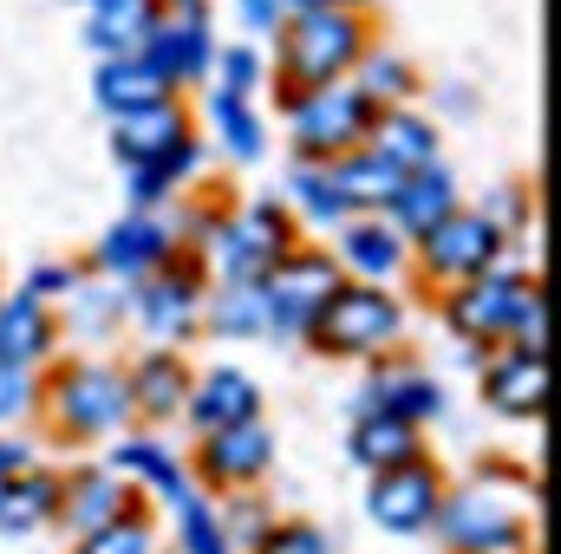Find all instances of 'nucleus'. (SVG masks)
Returning <instances> with one entry per match:
<instances>
[{
  "label": "nucleus",
  "mask_w": 561,
  "mask_h": 554,
  "mask_svg": "<svg viewBox=\"0 0 561 554\" xmlns=\"http://www.w3.org/2000/svg\"><path fill=\"white\" fill-rule=\"evenodd\" d=\"M379 39L373 13H340V7H294L275 33V59H268V85L275 99L294 92H320L353 79V66L366 59V46Z\"/></svg>",
  "instance_id": "nucleus-1"
},
{
  "label": "nucleus",
  "mask_w": 561,
  "mask_h": 554,
  "mask_svg": "<svg viewBox=\"0 0 561 554\" xmlns=\"http://www.w3.org/2000/svg\"><path fill=\"white\" fill-rule=\"evenodd\" d=\"M39 412L59 443H112L138 430L125 399V366L105 353H59L39 372Z\"/></svg>",
  "instance_id": "nucleus-2"
},
{
  "label": "nucleus",
  "mask_w": 561,
  "mask_h": 554,
  "mask_svg": "<svg viewBox=\"0 0 561 554\" xmlns=\"http://www.w3.org/2000/svg\"><path fill=\"white\" fill-rule=\"evenodd\" d=\"M529 483L516 470H477L470 483H444L437 542L444 554H529Z\"/></svg>",
  "instance_id": "nucleus-3"
},
{
  "label": "nucleus",
  "mask_w": 561,
  "mask_h": 554,
  "mask_svg": "<svg viewBox=\"0 0 561 554\" xmlns=\"http://www.w3.org/2000/svg\"><path fill=\"white\" fill-rule=\"evenodd\" d=\"M320 359H346V366H373L386 353L405 346V300L399 287H366V280H340L327 293V307L307 320L300 333Z\"/></svg>",
  "instance_id": "nucleus-4"
},
{
  "label": "nucleus",
  "mask_w": 561,
  "mask_h": 554,
  "mask_svg": "<svg viewBox=\"0 0 561 554\" xmlns=\"http://www.w3.org/2000/svg\"><path fill=\"white\" fill-rule=\"evenodd\" d=\"M307 235H300V222L287 216V203H280L275 189H255V196H236L229 203V216H222V235H216V249L203 255V268L209 280H222V287H255V280L275 268L287 249H300Z\"/></svg>",
  "instance_id": "nucleus-5"
},
{
  "label": "nucleus",
  "mask_w": 561,
  "mask_h": 554,
  "mask_svg": "<svg viewBox=\"0 0 561 554\" xmlns=\"http://www.w3.org/2000/svg\"><path fill=\"white\" fill-rule=\"evenodd\" d=\"M203 293H209V268L176 249L150 280L125 287V320H131V333L144 346L183 353L190 339H203Z\"/></svg>",
  "instance_id": "nucleus-6"
},
{
  "label": "nucleus",
  "mask_w": 561,
  "mask_h": 554,
  "mask_svg": "<svg viewBox=\"0 0 561 554\" xmlns=\"http://www.w3.org/2000/svg\"><path fill=\"white\" fill-rule=\"evenodd\" d=\"M536 268H523L516 255L510 262H496V268H483V275L457 280V287H444L437 293V313H444V333L463 346V353H496L503 339H510V320H516V300L536 287Z\"/></svg>",
  "instance_id": "nucleus-7"
},
{
  "label": "nucleus",
  "mask_w": 561,
  "mask_h": 554,
  "mask_svg": "<svg viewBox=\"0 0 561 554\" xmlns=\"http://www.w3.org/2000/svg\"><path fill=\"white\" fill-rule=\"evenodd\" d=\"M280 118H287V143H294V163H333L346 150L373 138V105L340 79V85H320V92H294V99H275Z\"/></svg>",
  "instance_id": "nucleus-8"
},
{
  "label": "nucleus",
  "mask_w": 561,
  "mask_h": 554,
  "mask_svg": "<svg viewBox=\"0 0 561 554\" xmlns=\"http://www.w3.org/2000/svg\"><path fill=\"white\" fill-rule=\"evenodd\" d=\"M510 235L477 209V203H463L457 216H444L437 229H424L419 242H412V275L424 280V287H457V280L483 275V268H496V262H510Z\"/></svg>",
  "instance_id": "nucleus-9"
},
{
  "label": "nucleus",
  "mask_w": 561,
  "mask_h": 554,
  "mask_svg": "<svg viewBox=\"0 0 561 554\" xmlns=\"http://www.w3.org/2000/svg\"><path fill=\"white\" fill-rule=\"evenodd\" d=\"M216 46H222V33L209 20V0H183V7H163L157 13V26L144 39V59L170 79L176 99H190V92H209Z\"/></svg>",
  "instance_id": "nucleus-10"
},
{
  "label": "nucleus",
  "mask_w": 561,
  "mask_h": 554,
  "mask_svg": "<svg viewBox=\"0 0 561 554\" xmlns=\"http://www.w3.org/2000/svg\"><path fill=\"white\" fill-rule=\"evenodd\" d=\"M340 280L346 275L333 268L327 242H300V249H287L275 268L255 280V287H262V307H268V339H300L307 320L327 307V293H333Z\"/></svg>",
  "instance_id": "nucleus-11"
},
{
  "label": "nucleus",
  "mask_w": 561,
  "mask_h": 554,
  "mask_svg": "<svg viewBox=\"0 0 561 554\" xmlns=\"http://www.w3.org/2000/svg\"><path fill=\"white\" fill-rule=\"evenodd\" d=\"M196 489L209 503H236V496H255V483L275 470V424L255 417V424H236V430H216V437H196Z\"/></svg>",
  "instance_id": "nucleus-12"
},
{
  "label": "nucleus",
  "mask_w": 561,
  "mask_h": 554,
  "mask_svg": "<svg viewBox=\"0 0 561 554\" xmlns=\"http://www.w3.org/2000/svg\"><path fill=\"white\" fill-rule=\"evenodd\" d=\"M170 255H176V229H170V216L125 209L112 229H99V242H92V255H85V275L112 280V287H138V280H150Z\"/></svg>",
  "instance_id": "nucleus-13"
},
{
  "label": "nucleus",
  "mask_w": 561,
  "mask_h": 554,
  "mask_svg": "<svg viewBox=\"0 0 561 554\" xmlns=\"http://www.w3.org/2000/svg\"><path fill=\"white\" fill-rule=\"evenodd\" d=\"M353 412H379V417L412 424V430H431L444 417V385H437V372L424 359H412L399 346V353H386V359L366 366V385H359V405Z\"/></svg>",
  "instance_id": "nucleus-14"
},
{
  "label": "nucleus",
  "mask_w": 561,
  "mask_h": 554,
  "mask_svg": "<svg viewBox=\"0 0 561 554\" xmlns=\"http://www.w3.org/2000/svg\"><path fill=\"white\" fill-rule=\"evenodd\" d=\"M437 509H444V470L431 457L405 463V470H386V476L366 483V516L386 535H431Z\"/></svg>",
  "instance_id": "nucleus-15"
},
{
  "label": "nucleus",
  "mask_w": 561,
  "mask_h": 554,
  "mask_svg": "<svg viewBox=\"0 0 561 554\" xmlns=\"http://www.w3.org/2000/svg\"><path fill=\"white\" fill-rule=\"evenodd\" d=\"M327 255L346 280H366V287H399L412 275V242L386 222V216H353L327 235Z\"/></svg>",
  "instance_id": "nucleus-16"
},
{
  "label": "nucleus",
  "mask_w": 561,
  "mask_h": 554,
  "mask_svg": "<svg viewBox=\"0 0 561 554\" xmlns=\"http://www.w3.org/2000/svg\"><path fill=\"white\" fill-rule=\"evenodd\" d=\"M477 392H483L490 412L510 417V424H542V412H549V359L496 346V353L477 359Z\"/></svg>",
  "instance_id": "nucleus-17"
},
{
  "label": "nucleus",
  "mask_w": 561,
  "mask_h": 554,
  "mask_svg": "<svg viewBox=\"0 0 561 554\" xmlns=\"http://www.w3.org/2000/svg\"><path fill=\"white\" fill-rule=\"evenodd\" d=\"M190 379L196 366L170 346H144L125 359V399H131V424L138 430H170L183 417V399H190Z\"/></svg>",
  "instance_id": "nucleus-18"
},
{
  "label": "nucleus",
  "mask_w": 561,
  "mask_h": 554,
  "mask_svg": "<svg viewBox=\"0 0 561 554\" xmlns=\"http://www.w3.org/2000/svg\"><path fill=\"white\" fill-rule=\"evenodd\" d=\"M105 470H112L131 496H157L163 509H170L183 489H196L190 470H183V457H176L157 430H125V437H112V443H105Z\"/></svg>",
  "instance_id": "nucleus-19"
},
{
  "label": "nucleus",
  "mask_w": 561,
  "mask_h": 554,
  "mask_svg": "<svg viewBox=\"0 0 561 554\" xmlns=\"http://www.w3.org/2000/svg\"><path fill=\"white\" fill-rule=\"evenodd\" d=\"M262 417V385L255 372L242 366H209L190 379V399H183V424L196 437H216V430H236V424H255Z\"/></svg>",
  "instance_id": "nucleus-20"
},
{
  "label": "nucleus",
  "mask_w": 561,
  "mask_h": 554,
  "mask_svg": "<svg viewBox=\"0 0 561 554\" xmlns=\"http://www.w3.org/2000/svg\"><path fill=\"white\" fill-rule=\"evenodd\" d=\"M131 503H144V496H131L105 463H85V470H66L59 476V509H53V529H66L72 542L79 535H92V529H105V522H118Z\"/></svg>",
  "instance_id": "nucleus-21"
},
{
  "label": "nucleus",
  "mask_w": 561,
  "mask_h": 554,
  "mask_svg": "<svg viewBox=\"0 0 561 554\" xmlns=\"http://www.w3.org/2000/svg\"><path fill=\"white\" fill-rule=\"evenodd\" d=\"M59 353H66L59 313L39 307V300L20 293V287H7V293H0V359H13V366H26V372H46Z\"/></svg>",
  "instance_id": "nucleus-22"
},
{
  "label": "nucleus",
  "mask_w": 561,
  "mask_h": 554,
  "mask_svg": "<svg viewBox=\"0 0 561 554\" xmlns=\"http://www.w3.org/2000/svg\"><path fill=\"white\" fill-rule=\"evenodd\" d=\"M196 138V112H190V99H170V105H150V112H131V118H112V157H118V170H138V163H157V157H170L176 143Z\"/></svg>",
  "instance_id": "nucleus-23"
},
{
  "label": "nucleus",
  "mask_w": 561,
  "mask_h": 554,
  "mask_svg": "<svg viewBox=\"0 0 561 554\" xmlns=\"http://www.w3.org/2000/svg\"><path fill=\"white\" fill-rule=\"evenodd\" d=\"M463 209V183H457V170L437 157V163H424L412 170L399 189H392V203H386V222L405 235V242H419L424 229H437L444 216H457Z\"/></svg>",
  "instance_id": "nucleus-24"
},
{
  "label": "nucleus",
  "mask_w": 561,
  "mask_h": 554,
  "mask_svg": "<svg viewBox=\"0 0 561 554\" xmlns=\"http://www.w3.org/2000/svg\"><path fill=\"white\" fill-rule=\"evenodd\" d=\"M92 99H99L105 118H131V112H150V105H170L176 92L144 53H118V59L92 66Z\"/></svg>",
  "instance_id": "nucleus-25"
},
{
  "label": "nucleus",
  "mask_w": 561,
  "mask_h": 554,
  "mask_svg": "<svg viewBox=\"0 0 561 554\" xmlns=\"http://www.w3.org/2000/svg\"><path fill=\"white\" fill-rule=\"evenodd\" d=\"M203 157H209V143H203V131H196L190 143H176L170 157L125 170V196H131V209H150V216H163L176 196H190V189H196V176H203Z\"/></svg>",
  "instance_id": "nucleus-26"
},
{
  "label": "nucleus",
  "mask_w": 561,
  "mask_h": 554,
  "mask_svg": "<svg viewBox=\"0 0 561 554\" xmlns=\"http://www.w3.org/2000/svg\"><path fill=\"white\" fill-rule=\"evenodd\" d=\"M366 143H373L399 176H412V170H424V163L444 157V125H437L424 105H399V112H379V118H373V138Z\"/></svg>",
  "instance_id": "nucleus-27"
},
{
  "label": "nucleus",
  "mask_w": 561,
  "mask_h": 554,
  "mask_svg": "<svg viewBox=\"0 0 561 554\" xmlns=\"http://www.w3.org/2000/svg\"><path fill=\"white\" fill-rule=\"evenodd\" d=\"M203 118H209V143L222 150V163H236V170H249V163H262V150H268V125H262V105L255 99H236V92H203Z\"/></svg>",
  "instance_id": "nucleus-28"
},
{
  "label": "nucleus",
  "mask_w": 561,
  "mask_h": 554,
  "mask_svg": "<svg viewBox=\"0 0 561 554\" xmlns=\"http://www.w3.org/2000/svg\"><path fill=\"white\" fill-rule=\"evenodd\" d=\"M280 203H287V216L300 222V235H307V242H327L340 222H353V209L340 203V189H333L327 163H287Z\"/></svg>",
  "instance_id": "nucleus-29"
},
{
  "label": "nucleus",
  "mask_w": 561,
  "mask_h": 554,
  "mask_svg": "<svg viewBox=\"0 0 561 554\" xmlns=\"http://www.w3.org/2000/svg\"><path fill=\"white\" fill-rule=\"evenodd\" d=\"M346 457L366 470V476H386V470H405L424 457V430L399 424V417L379 412H353V430H346Z\"/></svg>",
  "instance_id": "nucleus-30"
},
{
  "label": "nucleus",
  "mask_w": 561,
  "mask_h": 554,
  "mask_svg": "<svg viewBox=\"0 0 561 554\" xmlns=\"http://www.w3.org/2000/svg\"><path fill=\"white\" fill-rule=\"evenodd\" d=\"M327 176H333V189H340V203L353 209V216H386V203H392V189L405 183L373 143H359V150H346V157H333L327 163Z\"/></svg>",
  "instance_id": "nucleus-31"
},
{
  "label": "nucleus",
  "mask_w": 561,
  "mask_h": 554,
  "mask_svg": "<svg viewBox=\"0 0 561 554\" xmlns=\"http://www.w3.org/2000/svg\"><path fill=\"white\" fill-rule=\"evenodd\" d=\"M373 112H399V105H419V92H424V72L405 59V53H392V46H366V59L353 66V79H346Z\"/></svg>",
  "instance_id": "nucleus-32"
},
{
  "label": "nucleus",
  "mask_w": 561,
  "mask_h": 554,
  "mask_svg": "<svg viewBox=\"0 0 561 554\" xmlns=\"http://www.w3.org/2000/svg\"><path fill=\"white\" fill-rule=\"evenodd\" d=\"M53 509H59V470L26 463V470L13 476L7 503H0V535H7V542H26V535L53 529Z\"/></svg>",
  "instance_id": "nucleus-33"
},
{
  "label": "nucleus",
  "mask_w": 561,
  "mask_h": 554,
  "mask_svg": "<svg viewBox=\"0 0 561 554\" xmlns=\"http://www.w3.org/2000/svg\"><path fill=\"white\" fill-rule=\"evenodd\" d=\"M203 333H216V339H268L262 287H222V280H209V293H203Z\"/></svg>",
  "instance_id": "nucleus-34"
},
{
  "label": "nucleus",
  "mask_w": 561,
  "mask_h": 554,
  "mask_svg": "<svg viewBox=\"0 0 561 554\" xmlns=\"http://www.w3.org/2000/svg\"><path fill=\"white\" fill-rule=\"evenodd\" d=\"M170 542H176V554H236L222 503H209L203 489H183L170 503Z\"/></svg>",
  "instance_id": "nucleus-35"
},
{
  "label": "nucleus",
  "mask_w": 561,
  "mask_h": 554,
  "mask_svg": "<svg viewBox=\"0 0 561 554\" xmlns=\"http://www.w3.org/2000/svg\"><path fill=\"white\" fill-rule=\"evenodd\" d=\"M118 320H125V287H112V280H79V293L59 307V326L66 333H79V339H105V333H118Z\"/></svg>",
  "instance_id": "nucleus-36"
},
{
  "label": "nucleus",
  "mask_w": 561,
  "mask_h": 554,
  "mask_svg": "<svg viewBox=\"0 0 561 554\" xmlns=\"http://www.w3.org/2000/svg\"><path fill=\"white\" fill-rule=\"evenodd\" d=\"M157 516H150V503H131L118 522H105V529H92V535H79L72 554H157Z\"/></svg>",
  "instance_id": "nucleus-37"
},
{
  "label": "nucleus",
  "mask_w": 561,
  "mask_h": 554,
  "mask_svg": "<svg viewBox=\"0 0 561 554\" xmlns=\"http://www.w3.org/2000/svg\"><path fill=\"white\" fill-rule=\"evenodd\" d=\"M209 85H216V92H236V99H255V92L268 85V53H262L255 39H222Z\"/></svg>",
  "instance_id": "nucleus-38"
},
{
  "label": "nucleus",
  "mask_w": 561,
  "mask_h": 554,
  "mask_svg": "<svg viewBox=\"0 0 561 554\" xmlns=\"http://www.w3.org/2000/svg\"><path fill=\"white\" fill-rule=\"evenodd\" d=\"M79 280H85V262H33L26 268V280H20V293H33L39 307H66L72 293H79Z\"/></svg>",
  "instance_id": "nucleus-39"
},
{
  "label": "nucleus",
  "mask_w": 561,
  "mask_h": 554,
  "mask_svg": "<svg viewBox=\"0 0 561 554\" xmlns=\"http://www.w3.org/2000/svg\"><path fill=\"white\" fill-rule=\"evenodd\" d=\"M249 554H333V535L320 529V522H268Z\"/></svg>",
  "instance_id": "nucleus-40"
},
{
  "label": "nucleus",
  "mask_w": 561,
  "mask_h": 554,
  "mask_svg": "<svg viewBox=\"0 0 561 554\" xmlns=\"http://www.w3.org/2000/svg\"><path fill=\"white\" fill-rule=\"evenodd\" d=\"M503 346H516V353H542L549 359V293H542V280L516 300V320H510V339Z\"/></svg>",
  "instance_id": "nucleus-41"
},
{
  "label": "nucleus",
  "mask_w": 561,
  "mask_h": 554,
  "mask_svg": "<svg viewBox=\"0 0 561 554\" xmlns=\"http://www.w3.org/2000/svg\"><path fill=\"white\" fill-rule=\"evenodd\" d=\"M33 412H39V372H26V366L0 359V430L26 424Z\"/></svg>",
  "instance_id": "nucleus-42"
},
{
  "label": "nucleus",
  "mask_w": 561,
  "mask_h": 554,
  "mask_svg": "<svg viewBox=\"0 0 561 554\" xmlns=\"http://www.w3.org/2000/svg\"><path fill=\"white\" fill-rule=\"evenodd\" d=\"M477 209H483V216H490V222H496L510 242H516V235L536 222V189H529V183H503V189H490Z\"/></svg>",
  "instance_id": "nucleus-43"
},
{
  "label": "nucleus",
  "mask_w": 561,
  "mask_h": 554,
  "mask_svg": "<svg viewBox=\"0 0 561 554\" xmlns=\"http://www.w3.org/2000/svg\"><path fill=\"white\" fill-rule=\"evenodd\" d=\"M294 13V0H236V20H242V33L262 46V39H275L280 20Z\"/></svg>",
  "instance_id": "nucleus-44"
},
{
  "label": "nucleus",
  "mask_w": 561,
  "mask_h": 554,
  "mask_svg": "<svg viewBox=\"0 0 561 554\" xmlns=\"http://www.w3.org/2000/svg\"><path fill=\"white\" fill-rule=\"evenodd\" d=\"M33 463V443H20V437H0V503H7V489H13V476Z\"/></svg>",
  "instance_id": "nucleus-45"
},
{
  "label": "nucleus",
  "mask_w": 561,
  "mask_h": 554,
  "mask_svg": "<svg viewBox=\"0 0 561 554\" xmlns=\"http://www.w3.org/2000/svg\"><path fill=\"white\" fill-rule=\"evenodd\" d=\"M294 7H340V13H373V0H294Z\"/></svg>",
  "instance_id": "nucleus-46"
},
{
  "label": "nucleus",
  "mask_w": 561,
  "mask_h": 554,
  "mask_svg": "<svg viewBox=\"0 0 561 554\" xmlns=\"http://www.w3.org/2000/svg\"><path fill=\"white\" fill-rule=\"evenodd\" d=\"M157 7H183V0H157Z\"/></svg>",
  "instance_id": "nucleus-47"
},
{
  "label": "nucleus",
  "mask_w": 561,
  "mask_h": 554,
  "mask_svg": "<svg viewBox=\"0 0 561 554\" xmlns=\"http://www.w3.org/2000/svg\"><path fill=\"white\" fill-rule=\"evenodd\" d=\"M0 293H7V280H0Z\"/></svg>",
  "instance_id": "nucleus-48"
}]
</instances>
